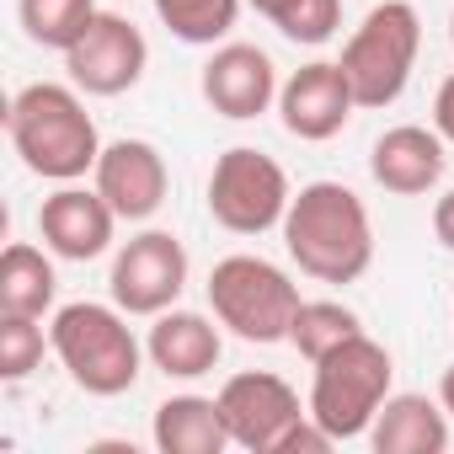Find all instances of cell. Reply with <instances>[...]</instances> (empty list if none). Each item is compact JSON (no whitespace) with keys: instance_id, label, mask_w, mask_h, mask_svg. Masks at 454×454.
<instances>
[{"instance_id":"1","label":"cell","mask_w":454,"mask_h":454,"mask_svg":"<svg viewBox=\"0 0 454 454\" xmlns=\"http://www.w3.org/2000/svg\"><path fill=\"white\" fill-rule=\"evenodd\" d=\"M278 231L289 262L316 284H358L374 262V219L348 182H305Z\"/></svg>"},{"instance_id":"2","label":"cell","mask_w":454,"mask_h":454,"mask_svg":"<svg viewBox=\"0 0 454 454\" xmlns=\"http://www.w3.org/2000/svg\"><path fill=\"white\" fill-rule=\"evenodd\" d=\"M6 134L22 166L43 182H81L86 171H97L102 155V134L81 102V86H59V81L22 86L6 107Z\"/></svg>"},{"instance_id":"3","label":"cell","mask_w":454,"mask_h":454,"mask_svg":"<svg viewBox=\"0 0 454 454\" xmlns=\"http://www.w3.org/2000/svg\"><path fill=\"white\" fill-rule=\"evenodd\" d=\"M49 348L65 364L70 385L86 390V395H102V401L129 395L145 374V358H150L145 342L129 326V310L97 305V300L59 305L54 321H49Z\"/></svg>"},{"instance_id":"4","label":"cell","mask_w":454,"mask_h":454,"mask_svg":"<svg viewBox=\"0 0 454 454\" xmlns=\"http://www.w3.org/2000/svg\"><path fill=\"white\" fill-rule=\"evenodd\" d=\"M310 369H316V374H310V401H305V406H310V417H316L337 443L364 438V433L374 427L380 406L395 395V390H390L395 364H390L385 342H374L369 332L348 337L342 348H332V353L316 358Z\"/></svg>"},{"instance_id":"5","label":"cell","mask_w":454,"mask_h":454,"mask_svg":"<svg viewBox=\"0 0 454 454\" xmlns=\"http://www.w3.org/2000/svg\"><path fill=\"white\" fill-rule=\"evenodd\" d=\"M300 305H305L300 284L268 257L236 252V257H219L214 273H208V310L241 342H257V348L289 342V326H294Z\"/></svg>"},{"instance_id":"6","label":"cell","mask_w":454,"mask_h":454,"mask_svg":"<svg viewBox=\"0 0 454 454\" xmlns=\"http://www.w3.org/2000/svg\"><path fill=\"white\" fill-rule=\"evenodd\" d=\"M422 54V17L411 0H380L369 6V17L353 27V38L342 43V75L358 97V107L380 113L390 102H401L411 70Z\"/></svg>"},{"instance_id":"7","label":"cell","mask_w":454,"mask_h":454,"mask_svg":"<svg viewBox=\"0 0 454 454\" xmlns=\"http://www.w3.org/2000/svg\"><path fill=\"white\" fill-rule=\"evenodd\" d=\"M289 203H294V187H289L284 166L273 155H262L257 145H231L208 171V214L231 236L278 231Z\"/></svg>"},{"instance_id":"8","label":"cell","mask_w":454,"mask_h":454,"mask_svg":"<svg viewBox=\"0 0 454 454\" xmlns=\"http://www.w3.org/2000/svg\"><path fill=\"white\" fill-rule=\"evenodd\" d=\"M182 289H187V247L171 231H139L113 252L107 294L118 310L155 321L182 300Z\"/></svg>"},{"instance_id":"9","label":"cell","mask_w":454,"mask_h":454,"mask_svg":"<svg viewBox=\"0 0 454 454\" xmlns=\"http://www.w3.org/2000/svg\"><path fill=\"white\" fill-rule=\"evenodd\" d=\"M65 70H70V86H81L86 97H123L145 81L150 43L123 12H97L91 27L65 49Z\"/></svg>"},{"instance_id":"10","label":"cell","mask_w":454,"mask_h":454,"mask_svg":"<svg viewBox=\"0 0 454 454\" xmlns=\"http://www.w3.org/2000/svg\"><path fill=\"white\" fill-rule=\"evenodd\" d=\"M219 411H224V427H231V443L252 454H278L284 433L300 417H310V406H300V390L273 369L231 374L219 385Z\"/></svg>"},{"instance_id":"11","label":"cell","mask_w":454,"mask_h":454,"mask_svg":"<svg viewBox=\"0 0 454 454\" xmlns=\"http://www.w3.org/2000/svg\"><path fill=\"white\" fill-rule=\"evenodd\" d=\"M198 86H203V102L219 118H231V123L262 118L278 102V91H284L273 54L257 49V43H219L208 54V65H203V81Z\"/></svg>"},{"instance_id":"12","label":"cell","mask_w":454,"mask_h":454,"mask_svg":"<svg viewBox=\"0 0 454 454\" xmlns=\"http://www.w3.org/2000/svg\"><path fill=\"white\" fill-rule=\"evenodd\" d=\"M353 113H358V97H353V86H348V75H342L337 59H310V65H300V70L284 81V91H278V118H284V129H289L294 139H305V145L337 139Z\"/></svg>"},{"instance_id":"13","label":"cell","mask_w":454,"mask_h":454,"mask_svg":"<svg viewBox=\"0 0 454 454\" xmlns=\"http://www.w3.org/2000/svg\"><path fill=\"white\" fill-rule=\"evenodd\" d=\"M91 187L113 203L118 219L145 224V219L160 214V203H166V192H171V171H166V155H160L150 139H113V145H102V155H97Z\"/></svg>"},{"instance_id":"14","label":"cell","mask_w":454,"mask_h":454,"mask_svg":"<svg viewBox=\"0 0 454 454\" xmlns=\"http://www.w3.org/2000/svg\"><path fill=\"white\" fill-rule=\"evenodd\" d=\"M38 236L65 262H97L118 236V214L97 187L59 182V192H49L38 208Z\"/></svg>"},{"instance_id":"15","label":"cell","mask_w":454,"mask_h":454,"mask_svg":"<svg viewBox=\"0 0 454 454\" xmlns=\"http://www.w3.org/2000/svg\"><path fill=\"white\" fill-rule=\"evenodd\" d=\"M443 171H449V145L438 129H422V123H395L369 150V176L395 198L433 192L443 182Z\"/></svg>"},{"instance_id":"16","label":"cell","mask_w":454,"mask_h":454,"mask_svg":"<svg viewBox=\"0 0 454 454\" xmlns=\"http://www.w3.org/2000/svg\"><path fill=\"white\" fill-rule=\"evenodd\" d=\"M145 353L150 364L166 374V380H203L219 369V353H224V337H219V321H208L203 310H160L150 337H145Z\"/></svg>"},{"instance_id":"17","label":"cell","mask_w":454,"mask_h":454,"mask_svg":"<svg viewBox=\"0 0 454 454\" xmlns=\"http://www.w3.org/2000/svg\"><path fill=\"white\" fill-rule=\"evenodd\" d=\"M150 438L160 454H224L231 449V427H224L219 395H166L150 417Z\"/></svg>"},{"instance_id":"18","label":"cell","mask_w":454,"mask_h":454,"mask_svg":"<svg viewBox=\"0 0 454 454\" xmlns=\"http://www.w3.org/2000/svg\"><path fill=\"white\" fill-rule=\"evenodd\" d=\"M369 443H374V454H443L449 449V411H443V401L401 390L380 406Z\"/></svg>"},{"instance_id":"19","label":"cell","mask_w":454,"mask_h":454,"mask_svg":"<svg viewBox=\"0 0 454 454\" xmlns=\"http://www.w3.org/2000/svg\"><path fill=\"white\" fill-rule=\"evenodd\" d=\"M59 294V273H54V252L33 247V241H12L0 257V316H49Z\"/></svg>"},{"instance_id":"20","label":"cell","mask_w":454,"mask_h":454,"mask_svg":"<svg viewBox=\"0 0 454 454\" xmlns=\"http://www.w3.org/2000/svg\"><path fill=\"white\" fill-rule=\"evenodd\" d=\"M160 27L176 38V43H192V49H219L231 38V27L241 22V6L247 0H150Z\"/></svg>"},{"instance_id":"21","label":"cell","mask_w":454,"mask_h":454,"mask_svg":"<svg viewBox=\"0 0 454 454\" xmlns=\"http://www.w3.org/2000/svg\"><path fill=\"white\" fill-rule=\"evenodd\" d=\"M358 332H364V321H358V310H348L342 300H305L300 316H294V326H289V348H294L305 364H316V358H326L332 348H342V342L358 337Z\"/></svg>"},{"instance_id":"22","label":"cell","mask_w":454,"mask_h":454,"mask_svg":"<svg viewBox=\"0 0 454 454\" xmlns=\"http://www.w3.org/2000/svg\"><path fill=\"white\" fill-rule=\"evenodd\" d=\"M247 6L262 22H273L289 43H305V49L332 43L342 27V0H247Z\"/></svg>"},{"instance_id":"23","label":"cell","mask_w":454,"mask_h":454,"mask_svg":"<svg viewBox=\"0 0 454 454\" xmlns=\"http://www.w3.org/2000/svg\"><path fill=\"white\" fill-rule=\"evenodd\" d=\"M97 17V0H17V22L38 49L65 54Z\"/></svg>"},{"instance_id":"24","label":"cell","mask_w":454,"mask_h":454,"mask_svg":"<svg viewBox=\"0 0 454 454\" xmlns=\"http://www.w3.org/2000/svg\"><path fill=\"white\" fill-rule=\"evenodd\" d=\"M43 326L38 316H0V380L6 385H22L33 369H43Z\"/></svg>"},{"instance_id":"25","label":"cell","mask_w":454,"mask_h":454,"mask_svg":"<svg viewBox=\"0 0 454 454\" xmlns=\"http://www.w3.org/2000/svg\"><path fill=\"white\" fill-rule=\"evenodd\" d=\"M433 129L443 134V145H454V70L443 75V86L433 97Z\"/></svg>"},{"instance_id":"26","label":"cell","mask_w":454,"mask_h":454,"mask_svg":"<svg viewBox=\"0 0 454 454\" xmlns=\"http://www.w3.org/2000/svg\"><path fill=\"white\" fill-rule=\"evenodd\" d=\"M433 236H438L443 252H454V187L433 203Z\"/></svg>"},{"instance_id":"27","label":"cell","mask_w":454,"mask_h":454,"mask_svg":"<svg viewBox=\"0 0 454 454\" xmlns=\"http://www.w3.org/2000/svg\"><path fill=\"white\" fill-rule=\"evenodd\" d=\"M438 401H443V411L454 417V364L443 369V380H438Z\"/></svg>"},{"instance_id":"28","label":"cell","mask_w":454,"mask_h":454,"mask_svg":"<svg viewBox=\"0 0 454 454\" xmlns=\"http://www.w3.org/2000/svg\"><path fill=\"white\" fill-rule=\"evenodd\" d=\"M449 43H454V12H449Z\"/></svg>"},{"instance_id":"29","label":"cell","mask_w":454,"mask_h":454,"mask_svg":"<svg viewBox=\"0 0 454 454\" xmlns=\"http://www.w3.org/2000/svg\"><path fill=\"white\" fill-rule=\"evenodd\" d=\"M113 6H123V0H113Z\"/></svg>"}]
</instances>
